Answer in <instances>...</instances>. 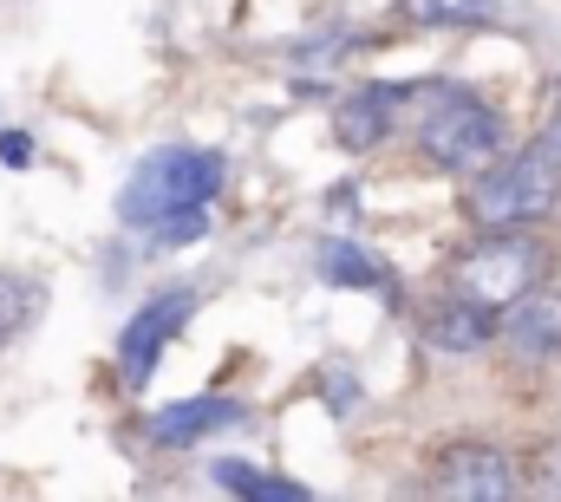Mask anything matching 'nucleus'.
Listing matches in <instances>:
<instances>
[{"mask_svg": "<svg viewBox=\"0 0 561 502\" xmlns=\"http://www.w3.org/2000/svg\"><path fill=\"white\" fill-rule=\"evenodd\" d=\"M222 183H229V163H222L216 150L170 144V150H150L138 170L125 176V190H118V216H125L131 229H157L163 216H183V209L216 203Z\"/></svg>", "mask_w": 561, "mask_h": 502, "instance_id": "obj_1", "label": "nucleus"}, {"mask_svg": "<svg viewBox=\"0 0 561 502\" xmlns=\"http://www.w3.org/2000/svg\"><path fill=\"white\" fill-rule=\"evenodd\" d=\"M556 203H561V163L542 144H529L516 157L483 163L463 209H470L477 229H536V223L556 216Z\"/></svg>", "mask_w": 561, "mask_h": 502, "instance_id": "obj_2", "label": "nucleus"}, {"mask_svg": "<svg viewBox=\"0 0 561 502\" xmlns=\"http://www.w3.org/2000/svg\"><path fill=\"white\" fill-rule=\"evenodd\" d=\"M419 150L444 176H477L483 163L503 157V112L483 105L477 92H437L419 125Z\"/></svg>", "mask_w": 561, "mask_h": 502, "instance_id": "obj_3", "label": "nucleus"}, {"mask_svg": "<svg viewBox=\"0 0 561 502\" xmlns=\"http://www.w3.org/2000/svg\"><path fill=\"white\" fill-rule=\"evenodd\" d=\"M536 281H542V242L529 229H483V242L463 249L450 267V294H463L490 313H510Z\"/></svg>", "mask_w": 561, "mask_h": 502, "instance_id": "obj_4", "label": "nucleus"}, {"mask_svg": "<svg viewBox=\"0 0 561 502\" xmlns=\"http://www.w3.org/2000/svg\"><path fill=\"white\" fill-rule=\"evenodd\" d=\"M190 313H196V294H190V287H176V294H157L150 307H138V313L125 320V340H118V373H125V391H144V385H150L157 360H163V346L190 327Z\"/></svg>", "mask_w": 561, "mask_h": 502, "instance_id": "obj_5", "label": "nucleus"}, {"mask_svg": "<svg viewBox=\"0 0 561 502\" xmlns=\"http://www.w3.org/2000/svg\"><path fill=\"white\" fill-rule=\"evenodd\" d=\"M431 490L450 502H503L516 497V464L496 444H444L431 457Z\"/></svg>", "mask_w": 561, "mask_h": 502, "instance_id": "obj_6", "label": "nucleus"}, {"mask_svg": "<svg viewBox=\"0 0 561 502\" xmlns=\"http://www.w3.org/2000/svg\"><path fill=\"white\" fill-rule=\"evenodd\" d=\"M523 360H556L561 353V287H529L510 313H503V327H496Z\"/></svg>", "mask_w": 561, "mask_h": 502, "instance_id": "obj_7", "label": "nucleus"}, {"mask_svg": "<svg viewBox=\"0 0 561 502\" xmlns=\"http://www.w3.org/2000/svg\"><path fill=\"white\" fill-rule=\"evenodd\" d=\"M496 327H503V313H490V307H477V300H463V294H450V300H437V307L424 313V340H431L437 353H450V360L483 353V346L496 340Z\"/></svg>", "mask_w": 561, "mask_h": 502, "instance_id": "obj_8", "label": "nucleus"}, {"mask_svg": "<svg viewBox=\"0 0 561 502\" xmlns=\"http://www.w3.org/2000/svg\"><path fill=\"white\" fill-rule=\"evenodd\" d=\"M392 99H399V85H366V92L340 99L333 105V137L346 150H379L386 130H392Z\"/></svg>", "mask_w": 561, "mask_h": 502, "instance_id": "obj_9", "label": "nucleus"}, {"mask_svg": "<svg viewBox=\"0 0 561 502\" xmlns=\"http://www.w3.org/2000/svg\"><path fill=\"white\" fill-rule=\"evenodd\" d=\"M236 418H242L236 398H183V404H163L150 418V444H196V437H209Z\"/></svg>", "mask_w": 561, "mask_h": 502, "instance_id": "obj_10", "label": "nucleus"}, {"mask_svg": "<svg viewBox=\"0 0 561 502\" xmlns=\"http://www.w3.org/2000/svg\"><path fill=\"white\" fill-rule=\"evenodd\" d=\"M209 477H216V490H229V497H249V502H307V490H300V483L268 477V470H255V464H242V457H222Z\"/></svg>", "mask_w": 561, "mask_h": 502, "instance_id": "obj_11", "label": "nucleus"}, {"mask_svg": "<svg viewBox=\"0 0 561 502\" xmlns=\"http://www.w3.org/2000/svg\"><path fill=\"white\" fill-rule=\"evenodd\" d=\"M320 281H333V287H392V274L373 261L366 249H353V242H327L320 249Z\"/></svg>", "mask_w": 561, "mask_h": 502, "instance_id": "obj_12", "label": "nucleus"}, {"mask_svg": "<svg viewBox=\"0 0 561 502\" xmlns=\"http://www.w3.org/2000/svg\"><path fill=\"white\" fill-rule=\"evenodd\" d=\"M33 313H39V281L0 267V340H13L20 327H33Z\"/></svg>", "mask_w": 561, "mask_h": 502, "instance_id": "obj_13", "label": "nucleus"}, {"mask_svg": "<svg viewBox=\"0 0 561 502\" xmlns=\"http://www.w3.org/2000/svg\"><path fill=\"white\" fill-rule=\"evenodd\" d=\"M399 13L412 26H470L490 13V0H399Z\"/></svg>", "mask_w": 561, "mask_h": 502, "instance_id": "obj_14", "label": "nucleus"}, {"mask_svg": "<svg viewBox=\"0 0 561 502\" xmlns=\"http://www.w3.org/2000/svg\"><path fill=\"white\" fill-rule=\"evenodd\" d=\"M0 163L7 170H26L33 163V137L26 130H0Z\"/></svg>", "mask_w": 561, "mask_h": 502, "instance_id": "obj_15", "label": "nucleus"}, {"mask_svg": "<svg viewBox=\"0 0 561 502\" xmlns=\"http://www.w3.org/2000/svg\"><path fill=\"white\" fill-rule=\"evenodd\" d=\"M536 144H542V150H549V157H556V163H561V112H556V118H549V130H542Z\"/></svg>", "mask_w": 561, "mask_h": 502, "instance_id": "obj_16", "label": "nucleus"}]
</instances>
